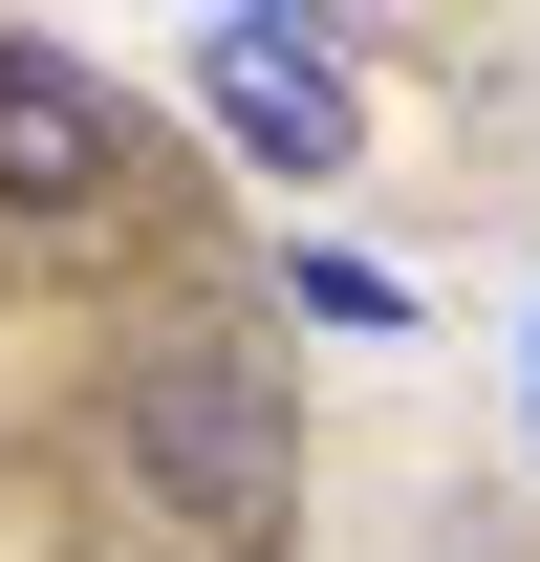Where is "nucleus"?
<instances>
[{
  "instance_id": "f257e3e1",
  "label": "nucleus",
  "mask_w": 540,
  "mask_h": 562,
  "mask_svg": "<svg viewBox=\"0 0 540 562\" xmlns=\"http://www.w3.org/2000/svg\"><path fill=\"white\" fill-rule=\"evenodd\" d=\"M109 476L151 519H195V541H260L281 497H303V412L260 390V347H151L109 390Z\"/></svg>"
},
{
  "instance_id": "f03ea898",
  "label": "nucleus",
  "mask_w": 540,
  "mask_h": 562,
  "mask_svg": "<svg viewBox=\"0 0 540 562\" xmlns=\"http://www.w3.org/2000/svg\"><path fill=\"white\" fill-rule=\"evenodd\" d=\"M131 173H151V131L66 66V44H0V216L66 238V216H131Z\"/></svg>"
},
{
  "instance_id": "7ed1b4c3",
  "label": "nucleus",
  "mask_w": 540,
  "mask_h": 562,
  "mask_svg": "<svg viewBox=\"0 0 540 562\" xmlns=\"http://www.w3.org/2000/svg\"><path fill=\"white\" fill-rule=\"evenodd\" d=\"M195 109L238 131V173H346V151H368V87H346V44H303V22H216Z\"/></svg>"
},
{
  "instance_id": "20e7f679",
  "label": "nucleus",
  "mask_w": 540,
  "mask_h": 562,
  "mask_svg": "<svg viewBox=\"0 0 540 562\" xmlns=\"http://www.w3.org/2000/svg\"><path fill=\"white\" fill-rule=\"evenodd\" d=\"M303 325H368V347H390L410 281H390V260H346V238H303Z\"/></svg>"
}]
</instances>
